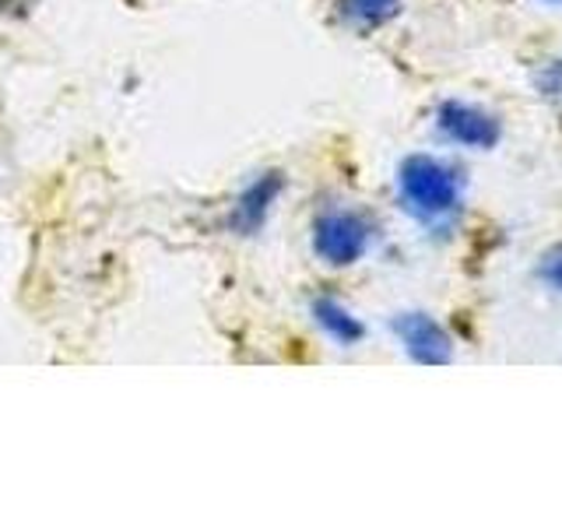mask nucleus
<instances>
[{
    "label": "nucleus",
    "instance_id": "0eeeda50",
    "mask_svg": "<svg viewBox=\"0 0 562 527\" xmlns=\"http://www.w3.org/2000/svg\"><path fill=\"white\" fill-rule=\"evenodd\" d=\"M313 316H316V324H321L334 341L338 345H356V341H362V334H366V327H362V321H356L338 299H327V295H321L313 303Z\"/></svg>",
    "mask_w": 562,
    "mask_h": 527
},
{
    "label": "nucleus",
    "instance_id": "f03ea898",
    "mask_svg": "<svg viewBox=\"0 0 562 527\" xmlns=\"http://www.w3.org/2000/svg\"><path fill=\"white\" fill-rule=\"evenodd\" d=\"M369 243H373V225L359 211L334 208L324 211L313 225V250L321 260L334 264V268H348V264L362 260Z\"/></svg>",
    "mask_w": 562,
    "mask_h": 527
},
{
    "label": "nucleus",
    "instance_id": "6e6552de",
    "mask_svg": "<svg viewBox=\"0 0 562 527\" xmlns=\"http://www.w3.org/2000/svg\"><path fill=\"white\" fill-rule=\"evenodd\" d=\"M538 274H541V281H549L552 289H559V292H562V243H559V246H552V250L541 257Z\"/></svg>",
    "mask_w": 562,
    "mask_h": 527
},
{
    "label": "nucleus",
    "instance_id": "39448f33",
    "mask_svg": "<svg viewBox=\"0 0 562 527\" xmlns=\"http://www.w3.org/2000/svg\"><path fill=\"white\" fill-rule=\"evenodd\" d=\"M281 187H285L281 172H263L260 180H254L250 187L239 193L233 215H228V228H233V233H239V236L260 233L263 222H268V215H271L274 201H278Z\"/></svg>",
    "mask_w": 562,
    "mask_h": 527
},
{
    "label": "nucleus",
    "instance_id": "423d86ee",
    "mask_svg": "<svg viewBox=\"0 0 562 527\" xmlns=\"http://www.w3.org/2000/svg\"><path fill=\"white\" fill-rule=\"evenodd\" d=\"M334 8H338V18L345 25L373 32L401 11V0H334Z\"/></svg>",
    "mask_w": 562,
    "mask_h": 527
},
{
    "label": "nucleus",
    "instance_id": "7ed1b4c3",
    "mask_svg": "<svg viewBox=\"0 0 562 527\" xmlns=\"http://www.w3.org/2000/svg\"><path fill=\"white\" fill-rule=\"evenodd\" d=\"M436 127L443 137H450L453 145L479 148V152L496 148L499 137H503L499 120L485 110H479V105H471V102H439Z\"/></svg>",
    "mask_w": 562,
    "mask_h": 527
},
{
    "label": "nucleus",
    "instance_id": "1a4fd4ad",
    "mask_svg": "<svg viewBox=\"0 0 562 527\" xmlns=\"http://www.w3.org/2000/svg\"><path fill=\"white\" fill-rule=\"evenodd\" d=\"M552 4H562V0H552Z\"/></svg>",
    "mask_w": 562,
    "mask_h": 527
},
{
    "label": "nucleus",
    "instance_id": "f257e3e1",
    "mask_svg": "<svg viewBox=\"0 0 562 527\" xmlns=\"http://www.w3.org/2000/svg\"><path fill=\"white\" fill-rule=\"evenodd\" d=\"M461 172L432 155H408L397 172L401 201L422 222L447 218L450 211L461 208Z\"/></svg>",
    "mask_w": 562,
    "mask_h": 527
},
{
    "label": "nucleus",
    "instance_id": "20e7f679",
    "mask_svg": "<svg viewBox=\"0 0 562 527\" xmlns=\"http://www.w3.org/2000/svg\"><path fill=\"white\" fill-rule=\"evenodd\" d=\"M391 327L401 338L404 351H408L418 366H447L453 359L450 334L439 327L429 313H401L394 316Z\"/></svg>",
    "mask_w": 562,
    "mask_h": 527
}]
</instances>
